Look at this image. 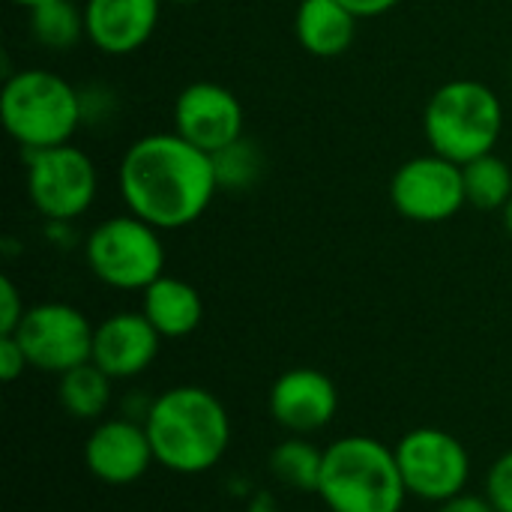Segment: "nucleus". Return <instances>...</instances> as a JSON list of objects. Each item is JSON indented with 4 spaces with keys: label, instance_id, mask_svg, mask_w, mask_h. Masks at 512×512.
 Returning <instances> with one entry per match:
<instances>
[{
    "label": "nucleus",
    "instance_id": "4be33fe9",
    "mask_svg": "<svg viewBox=\"0 0 512 512\" xmlns=\"http://www.w3.org/2000/svg\"><path fill=\"white\" fill-rule=\"evenodd\" d=\"M213 168H216L219 189H249L261 177L264 159L252 141L240 138L225 150L213 153Z\"/></svg>",
    "mask_w": 512,
    "mask_h": 512
},
{
    "label": "nucleus",
    "instance_id": "1a4fd4ad",
    "mask_svg": "<svg viewBox=\"0 0 512 512\" xmlns=\"http://www.w3.org/2000/svg\"><path fill=\"white\" fill-rule=\"evenodd\" d=\"M93 333L96 327L87 315L69 303H36L24 312L15 333L27 360L39 372L63 375L93 357Z\"/></svg>",
    "mask_w": 512,
    "mask_h": 512
},
{
    "label": "nucleus",
    "instance_id": "2eb2a0df",
    "mask_svg": "<svg viewBox=\"0 0 512 512\" xmlns=\"http://www.w3.org/2000/svg\"><path fill=\"white\" fill-rule=\"evenodd\" d=\"M162 0H84L87 42L111 57L144 48L159 24Z\"/></svg>",
    "mask_w": 512,
    "mask_h": 512
},
{
    "label": "nucleus",
    "instance_id": "5701e85b",
    "mask_svg": "<svg viewBox=\"0 0 512 512\" xmlns=\"http://www.w3.org/2000/svg\"><path fill=\"white\" fill-rule=\"evenodd\" d=\"M486 498L498 512H512V450L504 453L486 477Z\"/></svg>",
    "mask_w": 512,
    "mask_h": 512
},
{
    "label": "nucleus",
    "instance_id": "a211bd4d",
    "mask_svg": "<svg viewBox=\"0 0 512 512\" xmlns=\"http://www.w3.org/2000/svg\"><path fill=\"white\" fill-rule=\"evenodd\" d=\"M111 381L93 360L81 363L69 372L60 375V387H57V399L60 408L75 417V420H96L105 414L108 402H111Z\"/></svg>",
    "mask_w": 512,
    "mask_h": 512
},
{
    "label": "nucleus",
    "instance_id": "bb28decb",
    "mask_svg": "<svg viewBox=\"0 0 512 512\" xmlns=\"http://www.w3.org/2000/svg\"><path fill=\"white\" fill-rule=\"evenodd\" d=\"M339 3H345V6L363 21V18H378V15H384V12L396 9L402 0H339Z\"/></svg>",
    "mask_w": 512,
    "mask_h": 512
},
{
    "label": "nucleus",
    "instance_id": "cd10ccee",
    "mask_svg": "<svg viewBox=\"0 0 512 512\" xmlns=\"http://www.w3.org/2000/svg\"><path fill=\"white\" fill-rule=\"evenodd\" d=\"M246 512H279V504H276V498H273L270 492H258V495L249 501Z\"/></svg>",
    "mask_w": 512,
    "mask_h": 512
},
{
    "label": "nucleus",
    "instance_id": "a878e982",
    "mask_svg": "<svg viewBox=\"0 0 512 512\" xmlns=\"http://www.w3.org/2000/svg\"><path fill=\"white\" fill-rule=\"evenodd\" d=\"M438 512H498V510H495V504H492L489 498L465 495V492H462V495H456V498L444 501Z\"/></svg>",
    "mask_w": 512,
    "mask_h": 512
},
{
    "label": "nucleus",
    "instance_id": "9b49d317",
    "mask_svg": "<svg viewBox=\"0 0 512 512\" xmlns=\"http://www.w3.org/2000/svg\"><path fill=\"white\" fill-rule=\"evenodd\" d=\"M174 132L213 156L243 138V105L216 81H192L174 102Z\"/></svg>",
    "mask_w": 512,
    "mask_h": 512
},
{
    "label": "nucleus",
    "instance_id": "dca6fc26",
    "mask_svg": "<svg viewBox=\"0 0 512 512\" xmlns=\"http://www.w3.org/2000/svg\"><path fill=\"white\" fill-rule=\"evenodd\" d=\"M360 18L339 0H300L294 15L297 42L312 57H339L357 39Z\"/></svg>",
    "mask_w": 512,
    "mask_h": 512
},
{
    "label": "nucleus",
    "instance_id": "f257e3e1",
    "mask_svg": "<svg viewBox=\"0 0 512 512\" xmlns=\"http://www.w3.org/2000/svg\"><path fill=\"white\" fill-rule=\"evenodd\" d=\"M126 213L159 231H180L198 222L219 192L213 156L177 132L135 138L117 168Z\"/></svg>",
    "mask_w": 512,
    "mask_h": 512
},
{
    "label": "nucleus",
    "instance_id": "c85d7f7f",
    "mask_svg": "<svg viewBox=\"0 0 512 512\" xmlns=\"http://www.w3.org/2000/svg\"><path fill=\"white\" fill-rule=\"evenodd\" d=\"M501 216H504V228H507V234L512 237V198L504 204V210H501Z\"/></svg>",
    "mask_w": 512,
    "mask_h": 512
},
{
    "label": "nucleus",
    "instance_id": "39448f33",
    "mask_svg": "<svg viewBox=\"0 0 512 512\" xmlns=\"http://www.w3.org/2000/svg\"><path fill=\"white\" fill-rule=\"evenodd\" d=\"M423 132L432 153L447 156L456 165H468L495 153L504 132V102L483 81H447L426 102Z\"/></svg>",
    "mask_w": 512,
    "mask_h": 512
},
{
    "label": "nucleus",
    "instance_id": "7ed1b4c3",
    "mask_svg": "<svg viewBox=\"0 0 512 512\" xmlns=\"http://www.w3.org/2000/svg\"><path fill=\"white\" fill-rule=\"evenodd\" d=\"M318 495L330 512H402L408 489L396 450L369 435H348L324 450Z\"/></svg>",
    "mask_w": 512,
    "mask_h": 512
},
{
    "label": "nucleus",
    "instance_id": "aec40b11",
    "mask_svg": "<svg viewBox=\"0 0 512 512\" xmlns=\"http://www.w3.org/2000/svg\"><path fill=\"white\" fill-rule=\"evenodd\" d=\"M324 468V450L303 438H288L270 453V474L294 492H318Z\"/></svg>",
    "mask_w": 512,
    "mask_h": 512
},
{
    "label": "nucleus",
    "instance_id": "9d476101",
    "mask_svg": "<svg viewBox=\"0 0 512 512\" xmlns=\"http://www.w3.org/2000/svg\"><path fill=\"white\" fill-rule=\"evenodd\" d=\"M390 204L402 219L420 225L453 219L468 204L462 165L438 153L402 162L390 180Z\"/></svg>",
    "mask_w": 512,
    "mask_h": 512
},
{
    "label": "nucleus",
    "instance_id": "f03ea898",
    "mask_svg": "<svg viewBox=\"0 0 512 512\" xmlns=\"http://www.w3.org/2000/svg\"><path fill=\"white\" fill-rule=\"evenodd\" d=\"M153 456L174 474L216 468L231 444L225 405L204 387H171L153 399L144 417Z\"/></svg>",
    "mask_w": 512,
    "mask_h": 512
},
{
    "label": "nucleus",
    "instance_id": "f3484780",
    "mask_svg": "<svg viewBox=\"0 0 512 512\" xmlns=\"http://www.w3.org/2000/svg\"><path fill=\"white\" fill-rule=\"evenodd\" d=\"M141 294H144L141 312L147 315V321L156 327L162 339H183L198 330L204 318V300L198 288H192L186 279L162 273Z\"/></svg>",
    "mask_w": 512,
    "mask_h": 512
},
{
    "label": "nucleus",
    "instance_id": "393cba45",
    "mask_svg": "<svg viewBox=\"0 0 512 512\" xmlns=\"http://www.w3.org/2000/svg\"><path fill=\"white\" fill-rule=\"evenodd\" d=\"M24 369H30V360H27L24 348L18 345V339L0 336V378L6 384H12L24 375Z\"/></svg>",
    "mask_w": 512,
    "mask_h": 512
},
{
    "label": "nucleus",
    "instance_id": "b1692460",
    "mask_svg": "<svg viewBox=\"0 0 512 512\" xmlns=\"http://www.w3.org/2000/svg\"><path fill=\"white\" fill-rule=\"evenodd\" d=\"M24 300L15 288V282L9 276L0 279V336H9L18 330L21 318H24Z\"/></svg>",
    "mask_w": 512,
    "mask_h": 512
},
{
    "label": "nucleus",
    "instance_id": "0eeeda50",
    "mask_svg": "<svg viewBox=\"0 0 512 512\" xmlns=\"http://www.w3.org/2000/svg\"><path fill=\"white\" fill-rule=\"evenodd\" d=\"M96 192V165L72 141L27 153V198L42 219L66 225L93 207Z\"/></svg>",
    "mask_w": 512,
    "mask_h": 512
},
{
    "label": "nucleus",
    "instance_id": "423d86ee",
    "mask_svg": "<svg viewBox=\"0 0 512 512\" xmlns=\"http://www.w3.org/2000/svg\"><path fill=\"white\" fill-rule=\"evenodd\" d=\"M90 273L114 291H144L165 273V243L159 228L123 213L102 219L84 240Z\"/></svg>",
    "mask_w": 512,
    "mask_h": 512
},
{
    "label": "nucleus",
    "instance_id": "c756f323",
    "mask_svg": "<svg viewBox=\"0 0 512 512\" xmlns=\"http://www.w3.org/2000/svg\"><path fill=\"white\" fill-rule=\"evenodd\" d=\"M15 6H24V9H36V6H42V3H51V0H12Z\"/></svg>",
    "mask_w": 512,
    "mask_h": 512
},
{
    "label": "nucleus",
    "instance_id": "6e6552de",
    "mask_svg": "<svg viewBox=\"0 0 512 512\" xmlns=\"http://www.w3.org/2000/svg\"><path fill=\"white\" fill-rule=\"evenodd\" d=\"M393 450L408 495L444 504L465 492L471 477V456L456 435L423 426L408 432Z\"/></svg>",
    "mask_w": 512,
    "mask_h": 512
},
{
    "label": "nucleus",
    "instance_id": "6ab92c4d",
    "mask_svg": "<svg viewBox=\"0 0 512 512\" xmlns=\"http://www.w3.org/2000/svg\"><path fill=\"white\" fill-rule=\"evenodd\" d=\"M30 36L48 51L75 48L81 39H87L84 6H75L72 0H51L30 9Z\"/></svg>",
    "mask_w": 512,
    "mask_h": 512
},
{
    "label": "nucleus",
    "instance_id": "f8f14e48",
    "mask_svg": "<svg viewBox=\"0 0 512 512\" xmlns=\"http://www.w3.org/2000/svg\"><path fill=\"white\" fill-rule=\"evenodd\" d=\"M156 462L150 435L135 420H105L84 444L87 471L108 486L138 483Z\"/></svg>",
    "mask_w": 512,
    "mask_h": 512
},
{
    "label": "nucleus",
    "instance_id": "20e7f679",
    "mask_svg": "<svg viewBox=\"0 0 512 512\" xmlns=\"http://www.w3.org/2000/svg\"><path fill=\"white\" fill-rule=\"evenodd\" d=\"M84 114V96L57 72L30 66L3 81L0 120L9 138L27 153L69 144Z\"/></svg>",
    "mask_w": 512,
    "mask_h": 512
},
{
    "label": "nucleus",
    "instance_id": "4468645a",
    "mask_svg": "<svg viewBox=\"0 0 512 512\" xmlns=\"http://www.w3.org/2000/svg\"><path fill=\"white\" fill-rule=\"evenodd\" d=\"M162 336L147 321L144 312H117L96 324L93 333V363L114 381L135 378L150 369L159 354Z\"/></svg>",
    "mask_w": 512,
    "mask_h": 512
},
{
    "label": "nucleus",
    "instance_id": "7c9ffc66",
    "mask_svg": "<svg viewBox=\"0 0 512 512\" xmlns=\"http://www.w3.org/2000/svg\"><path fill=\"white\" fill-rule=\"evenodd\" d=\"M162 3H174V6H186V3H195V0H162Z\"/></svg>",
    "mask_w": 512,
    "mask_h": 512
},
{
    "label": "nucleus",
    "instance_id": "ddd939ff",
    "mask_svg": "<svg viewBox=\"0 0 512 512\" xmlns=\"http://www.w3.org/2000/svg\"><path fill=\"white\" fill-rule=\"evenodd\" d=\"M336 411L339 390L333 378L318 369H291L279 375L270 390L273 420L294 435H309L330 426Z\"/></svg>",
    "mask_w": 512,
    "mask_h": 512
},
{
    "label": "nucleus",
    "instance_id": "412c9836",
    "mask_svg": "<svg viewBox=\"0 0 512 512\" xmlns=\"http://www.w3.org/2000/svg\"><path fill=\"white\" fill-rule=\"evenodd\" d=\"M462 177H465L468 204L477 210H504V204L512 198L510 165L495 153H486L462 165Z\"/></svg>",
    "mask_w": 512,
    "mask_h": 512
}]
</instances>
